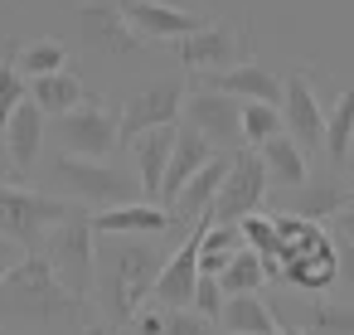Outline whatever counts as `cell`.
<instances>
[{
  "label": "cell",
  "mask_w": 354,
  "mask_h": 335,
  "mask_svg": "<svg viewBox=\"0 0 354 335\" xmlns=\"http://www.w3.org/2000/svg\"><path fill=\"white\" fill-rule=\"evenodd\" d=\"M354 194L339 185V180H306L301 185V194H296V219H306V224H330L344 204H349Z\"/></svg>",
  "instance_id": "23"
},
{
  "label": "cell",
  "mask_w": 354,
  "mask_h": 335,
  "mask_svg": "<svg viewBox=\"0 0 354 335\" xmlns=\"http://www.w3.org/2000/svg\"><path fill=\"white\" fill-rule=\"evenodd\" d=\"M78 20V39L88 54H102V59H127L141 49V35L127 25L122 15V0H83L73 10Z\"/></svg>",
  "instance_id": "7"
},
{
  "label": "cell",
  "mask_w": 354,
  "mask_h": 335,
  "mask_svg": "<svg viewBox=\"0 0 354 335\" xmlns=\"http://www.w3.org/2000/svg\"><path fill=\"white\" fill-rule=\"evenodd\" d=\"M83 78L73 73V69H59V73H44V78H30V102L44 112V117H68V112H78L83 107Z\"/></svg>",
  "instance_id": "19"
},
{
  "label": "cell",
  "mask_w": 354,
  "mask_h": 335,
  "mask_svg": "<svg viewBox=\"0 0 354 335\" xmlns=\"http://www.w3.org/2000/svg\"><path fill=\"white\" fill-rule=\"evenodd\" d=\"M330 224H335V238H349V243H354V199H349V204H344Z\"/></svg>",
  "instance_id": "38"
},
{
  "label": "cell",
  "mask_w": 354,
  "mask_h": 335,
  "mask_svg": "<svg viewBox=\"0 0 354 335\" xmlns=\"http://www.w3.org/2000/svg\"><path fill=\"white\" fill-rule=\"evenodd\" d=\"M180 117H185V83L160 78V83L131 93V98L117 107V141H122V146H136V141L151 136V132L180 127Z\"/></svg>",
  "instance_id": "6"
},
{
  "label": "cell",
  "mask_w": 354,
  "mask_h": 335,
  "mask_svg": "<svg viewBox=\"0 0 354 335\" xmlns=\"http://www.w3.org/2000/svg\"><path fill=\"white\" fill-rule=\"evenodd\" d=\"M165 335H214L199 311H165Z\"/></svg>",
  "instance_id": "34"
},
{
  "label": "cell",
  "mask_w": 354,
  "mask_h": 335,
  "mask_svg": "<svg viewBox=\"0 0 354 335\" xmlns=\"http://www.w3.org/2000/svg\"><path fill=\"white\" fill-rule=\"evenodd\" d=\"M257 156H262V165H267V180H272V185L301 190V185H306V175H310V161H306V151H301L291 136H277V141H267Z\"/></svg>",
  "instance_id": "22"
},
{
  "label": "cell",
  "mask_w": 354,
  "mask_h": 335,
  "mask_svg": "<svg viewBox=\"0 0 354 335\" xmlns=\"http://www.w3.org/2000/svg\"><path fill=\"white\" fill-rule=\"evenodd\" d=\"M15 69H20L25 78H44V73L68 69V54H64V44H59V39H35V44H25V49H20Z\"/></svg>",
  "instance_id": "31"
},
{
  "label": "cell",
  "mask_w": 354,
  "mask_h": 335,
  "mask_svg": "<svg viewBox=\"0 0 354 335\" xmlns=\"http://www.w3.org/2000/svg\"><path fill=\"white\" fill-rule=\"evenodd\" d=\"M185 127H194L214 151L223 146H238L243 141V107L233 102V98H223V93H214V88H199V93H189L185 98V117H180Z\"/></svg>",
  "instance_id": "11"
},
{
  "label": "cell",
  "mask_w": 354,
  "mask_h": 335,
  "mask_svg": "<svg viewBox=\"0 0 354 335\" xmlns=\"http://www.w3.org/2000/svg\"><path fill=\"white\" fill-rule=\"evenodd\" d=\"M165 257L146 238H97V296L112 325H131L151 301Z\"/></svg>",
  "instance_id": "1"
},
{
  "label": "cell",
  "mask_w": 354,
  "mask_h": 335,
  "mask_svg": "<svg viewBox=\"0 0 354 335\" xmlns=\"http://www.w3.org/2000/svg\"><path fill=\"white\" fill-rule=\"evenodd\" d=\"M73 214H78V209H73V199L0 185V238L20 243L25 253H35V243H39V238H49V233H54L59 224H68Z\"/></svg>",
  "instance_id": "3"
},
{
  "label": "cell",
  "mask_w": 354,
  "mask_h": 335,
  "mask_svg": "<svg viewBox=\"0 0 354 335\" xmlns=\"http://www.w3.org/2000/svg\"><path fill=\"white\" fill-rule=\"evenodd\" d=\"M349 151H354V88H344L339 102L325 112V161L344 165Z\"/></svg>",
  "instance_id": "27"
},
{
  "label": "cell",
  "mask_w": 354,
  "mask_h": 335,
  "mask_svg": "<svg viewBox=\"0 0 354 335\" xmlns=\"http://www.w3.org/2000/svg\"><path fill=\"white\" fill-rule=\"evenodd\" d=\"M54 180L78 199V204H97L102 209H122V204H141V185L136 175L107 165V161H83V156H59L54 161Z\"/></svg>",
  "instance_id": "4"
},
{
  "label": "cell",
  "mask_w": 354,
  "mask_h": 335,
  "mask_svg": "<svg viewBox=\"0 0 354 335\" xmlns=\"http://www.w3.org/2000/svg\"><path fill=\"white\" fill-rule=\"evenodd\" d=\"M277 325H281V320H277ZM281 335H301V330H291V325H281Z\"/></svg>",
  "instance_id": "39"
},
{
  "label": "cell",
  "mask_w": 354,
  "mask_h": 335,
  "mask_svg": "<svg viewBox=\"0 0 354 335\" xmlns=\"http://www.w3.org/2000/svg\"><path fill=\"white\" fill-rule=\"evenodd\" d=\"M122 15L127 25L141 35V39H189L194 30H204L199 15L180 10V6H165V0H122Z\"/></svg>",
  "instance_id": "13"
},
{
  "label": "cell",
  "mask_w": 354,
  "mask_h": 335,
  "mask_svg": "<svg viewBox=\"0 0 354 335\" xmlns=\"http://www.w3.org/2000/svg\"><path fill=\"white\" fill-rule=\"evenodd\" d=\"M131 325H136V335H165V311H146L141 306Z\"/></svg>",
  "instance_id": "37"
},
{
  "label": "cell",
  "mask_w": 354,
  "mask_h": 335,
  "mask_svg": "<svg viewBox=\"0 0 354 335\" xmlns=\"http://www.w3.org/2000/svg\"><path fill=\"white\" fill-rule=\"evenodd\" d=\"M267 165H262V156L257 151H238L233 161H228V175H223V190H218V199H214V214H209V224H243V219H252V209L262 204V194H267Z\"/></svg>",
  "instance_id": "8"
},
{
  "label": "cell",
  "mask_w": 354,
  "mask_h": 335,
  "mask_svg": "<svg viewBox=\"0 0 354 335\" xmlns=\"http://www.w3.org/2000/svg\"><path fill=\"white\" fill-rule=\"evenodd\" d=\"M281 107H267V102H243V141L252 146V151H262L267 141H277L281 136Z\"/></svg>",
  "instance_id": "30"
},
{
  "label": "cell",
  "mask_w": 354,
  "mask_h": 335,
  "mask_svg": "<svg viewBox=\"0 0 354 335\" xmlns=\"http://www.w3.org/2000/svg\"><path fill=\"white\" fill-rule=\"evenodd\" d=\"M180 64L185 69H194V73H228L233 69V54H238V35L228 30V25H209L204 20V30H194L189 39H180Z\"/></svg>",
  "instance_id": "16"
},
{
  "label": "cell",
  "mask_w": 354,
  "mask_h": 335,
  "mask_svg": "<svg viewBox=\"0 0 354 335\" xmlns=\"http://www.w3.org/2000/svg\"><path fill=\"white\" fill-rule=\"evenodd\" d=\"M218 320L228 335H277V311L262 296H228Z\"/></svg>",
  "instance_id": "24"
},
{
  "label": "cell",
  "mask_w": 354,
  "mask_h": 335,
  "mask_svg": "<svg viewBox=\"0 0 354 335\" xmlns=\"http://www.w3.org/2000/svg\"><path fill=\"white\" fill-rule=\"evenodd\" d=\"M223 287H218V277H199V287H194V311L204 316V320H214V316H223Z\"/></svg>",
  "instance_id": "33"
},
{
  "label": "cell",
  "mask_w": 354,
  "mask_h": 335,
  "mask_svg": "<svg viewBox=\"0 0 354 335\" xmlns=\"http://www.w3.org/2000/svg\"><path fill=\"white\" fill-rule=\"evenodd\" d=\"M214 93L233 98V102H267V107H281V78L267 69V64H233L228 73H209Z\"/></svg>",
  "instance_id": "17"
},
{
  "label": "cell",
  "mask_w": 354,
  "mask_h": 335,
  "mask_svg": "<svg viewBox=\"0 0 354 335\" xmlns=\"http://www.w3.org/2000/svg\"><path fill=\"white\" fill-rule=\"evenodd\" d=\"M262 282H267V267H262V257H257L252 248H243V253L223 267V277H218L223 296H257Z\"/></svg>",
  "instance_id": "28"
},
{
  "label": "cell",
  "mask_w": 354,
  "mask_h": 335,
  "mask_svg": "<svg viewBox=\"0 0 354 335\" xmlns=\"http://www.w3.org/2000/svg\"><path fill=\"white\" fill-rule=\"evenodd\" d=\"M54 136H59L64 156H83V161H102L112 146H122L117 141V112H107L97 102H83L78 112L59 117L54 122Z\"/></svg>",
  "instance_id": "9"
},
{
  "label": "cell",
  "mask_w": 354,
  "mask_h": 335,
  "mask_svg": "<svg viewBox=\"0 0 354 335\" xmlns=\"http://www.w3.org/2000/svg\"><path fill=\"white\" fill-rule=\"evenodd\" d=\"M0 311L54 325V320H78V296L64 291V282L54 277V267L44 257H25L6 282H0Z\"/></svg>",
  "instance_id": "2"
},
{
  "label": "cell",
  "mask_w": 354,
  "mask_h": 335,
  "mask_svg": "<svg viewBox=\"0 0 354 335\" xmlns=\"http://www.w3.org/2000/svg\"><path fill=\"white\" fill-rule=\"evenodd\" d=\"M44 112L35 107V102H25L15 117H10V127H6V156H10V165L20 170V175H30L35 170V161H39V146H44Z\"/></svg>",
  "instance_id": "18"
},
{
  "label": "cell",
  "mask_w": 354,
  "mask_h": 335,
  "mask_svg": "<svg viewBox=\"0 0 354 335\" xmlns=\"http://www.w3.org/2000/svg\"><path fill=\"white\" fill-rule=\"evenodd\" d=\"M281 277L291 287H306V291H325L330 282H339V267H335V243L315 248V253H301L281 267Z\"/></svg>",
  "instance_id": "25"
},
{
  "label": "cell",
  "mask_w": 354,
  "mask_h": 335,
  "mask_svg": "<svg viewBox=\"0 0 354 335\" xmlns=\"http://www.w3.org/2000/svg\"><path fill=\"white\" fill-rule=\"evenodd\" d=\"M44 262L54 267V277L64 282V291H73L78 301L97 287V233L83 214H73L68 224H59L44 243Z\"/></svg>",
  "instance_id": "5"
},
{
  "label": "cell",
  "mask_w": 354,
  "mask_h": 335,
  "mask_svg": "<svg viewBox=\"0 0 354 335\" xmlns=\"http://www.w3.org/2000/svg\"><path fill=\"white\" fill-rule=\"evenodd\" d=\"M214 156H218V151H214L194 127L180 122V127H175V146H170V170H165V185H160V199H156V204H160V209H175L180 190H185V185L214 161Z\"/></svg>",
  "instance_id": "14"
},
{
  "label": "cell",
  "mask_w": 354,
  "mask_h": 335,
  "mask_svg": "<svg viewBox=\"0 0 354 335\" xmlns=\"http://www.w3.org/2000/svg\"><path fill=\"white\" fill-rule=\"evenodd\" d=\"M335 267H339V282L354 291V243L349 238H335Z\"/></svg>",
  "instance_id": "35"
},
{
  "label": "cell",
  "mask_w": 354,
  "mask_h": 335,
  "mask_svg": "<svg viewBox=\"0 0 354 335\" xmlns=\"http://www.w3.org/2000/svg\"><path fill=\"white\" fill-rule=\"evenodd\" d=\"M170 146H175V127L151 132V136H141L131 146V156H136V185H141L146 204L160 199V185H165V170H170Z\"/></svg>",
  "instance_id": "20"
},
{
  "label": "cell",
  "mask_w": 354,
  "mask_h": 335,
  "mask_svg": "<svg viewBox=\"0 0 354 335\" xmlns=\"http://www.w3.org/2000/svg\"><path fill=\"white\" fill-rule=\"evenodd\" d=\"M88 224H93V233H97V238H156V233L175 228L170 209L146 204V199H141V204H122V209L88 214Z\"/></svg>",
  "instance_id": "15"
},
{
  "label": "cell",
  "mask_w": 354,
  "mask_h": 335,
  "mask_svg": "<svg viewBox=\"0 0 354 335\" xmlns=\"http://www.w3.org/2000/svg\"><path fill=\"white\" fill-rule=\"evenodd\" d=\"M243 228L233 224H204V243H199V277H223V267L243 253Z\"/></svg>",
  "instance_id": "26"
},
{
  "label": "cell",
  "mask_w": 354,
  "mask_h": 335,
  "mask_svg": "<svg viewBox=\"0 0 354 335\" xmlns=\"http://www.w3.org/2000/svg\"><path fill=\"white\" fill-rule=\"evenodd\" d=\"M223 175H228V161L223 156H214L185 190H180V199H175V209H170V219H204L209 224V214H214V199H218V190H223Z\"/></svg>",
  "instance_id": "21"
},
{
  "label": "cell",
  "mask_w": 354,
  "mask_h": 335,
  "mask_svg": "<svg viewBox=\"0 0 354 335\" xmlns=\"http://www.w3.org/2000/svg\"><path fill=\"white\" fill-rule=\"evenodd\" d=\"M301 320L310 335H354V301H310Z\"/></svg>",
  "instance_id": "29"
},
{
  "label": "cell",
  "mask_w": 354,
  "mask_h": 335,
  "mask_svg": "<svg viewBox=\"0 0 354 335\" xmlns=\"http://www.w3.org/2000/svg\"><path fill=\"white\" fill-rule=\"evenodd\" d=\"M199 243H204V224L165 257L160 277H156V301L160 311H194V287H199Z\"/></svg>",
  "instance_id": "12"
},
{
  "label": "cell",
  "mask_w": 354,
  "mask_h": 335,
  "mask_svg": "<svg viewBox=\"0 0 354 335\" xmlns=\"http://www.w3.org/2000/svg\"><path fill=\"white\" fill-rule=\"evenodd\" d=\"M25 257H30V253H25L20 243H10V238H0V282H6V277H10V272H15V267H20Z\"/></svg>",
  "instance_id": "36"
},
{
  "label": "cell",
  "mask_w": 354,
  "mask_h": 335,
  "mask_svg": "<svg viewBox=\"0 0 354 335\" xmlns=\"http://www.w3.org/2000/svg\"><path fill=\"white\" fill-rule=\"evenodd\" d=\"M30 102V78L15 69V59H0V136H6L10 117Z\"/></svg>",
  "instance_id": "32"
},
{
  "label": "cell",
  "mask_w": 354,
  "mask_h": 335,
  "mask_svg": "<svg viewBox=\"0 0 354 335\" xmlns=\"http://www.w3.org/2000/svg\"><path fill=\"white\" fill-rule=\"evenodd\" d=\"M281 122H286V136L306 151H325V107L315 98V88L306 83V73H291L281 78Z\"/></svg>",
  "instance_id": "10"
}]
</instances>
